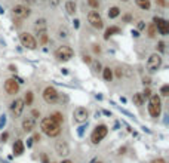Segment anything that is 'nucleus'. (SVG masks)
<instances>
[{
  "label": "nucleus",
  "mask_w": 169,
  "mask_h": 163,
  "mask_svg": "<svg viewBox=\"0 0 169 163\" xmlns=\"http://www.w3.org/2000/svg\"><path fill=\"white\" fill-rule=\"evenodd\" d=\"M40 127H42V131L46 133L48 136H58L61 129H59V125L55 123L50 117H46V119H43L42 120V123H40Z\"/></svg>",
  "instance_id": "obj_1"
},
{
  "label": "nucleus",
  "mask_w": 169,
  "mask_h": 163,
  "mask_svg": "<svg viewBox=\"0 0 169 163\" xmlns=\"http://www.w3.org/2000/svg\"><path fill=\"white\" fill-rule=\"evenodd\" d=\"M160 111H162V101H160V97L151 95L150 102H148V113L151 114V117H159Z\"/></svg>",
  "instance_id": "obj_2"
},
{
  "label": "nucleus",
  "mask_w": 169,
  "mask_h": 163,
  "mask_svg": "<svg viewBox=\"0 0 169 163\" xmlns=\"http://www.w3.org/2000/svg\"><path fill=\"white\" fill-rule=\"evenodd\" d=\"M107 133H108V127H107L105 125L96 126L95 129H94V132H92V135H91L92 144H100V142L105 138V136H107Z\"/></svg>",
  "instance_id": "obj_3"
},
{
  "label": "nucleus",
  "mask_w": 169,
  "mask_h": 163,
  "mask_svg": "<svg viewBox=\"0 0 169 163\" xmlns=\"http://www.w3.org/2000/svg\"><path fill=\"white\" fill-rule=\"evenodd\" d=\"M73 55H74V50L70 46H59L55 50V58L58 61H68V59L73 58Z\"/></svg>",
  "instance_id": "obj_4"
},
{
  "label": "nucleus",
  "mask_w": 169,
  "mask_h": 163,
  "mask_svg": "<svg viewBox=\"0 0 169 163\" xmlns=\"http://www.w3.org/2000/svg\"><path fill=\"white\" fill-rule=\"evenodd\" d=\"M20 40L22 46H25L27 49H36L37 48V40L34 39L33 34H28V33H22L20 36Z\"/></svg>",
  "instance_id": "obj_5"
},
{
  "label": "nucleus",
  "mask_w": 169,
  "mask_h": 163,
  "mask_svg": "<svg viewBox=\"0 0 169 163\" xmlns=\"http://www.w3.org/2000/svg\"><path fill=\"white\" fill-rule=\"evenodd\" d=\"M153 21H154V25H156L157 31L162 34V36H168L169 34V24H168V21L163 19V18H160V16H154Z\"/></svg>",
  "instance_id": "obj_6"
},
{
  "label": "nucleus",
  "mask_w": 169,
  "mask_h": 163,
  "mask_svg": "<svg viewBox=\"0 0 169 163\" xmlns=\"http://www.w3.org/2000/svg\"><path fill=\"white\" fill-rule=\"evenodd\" d=\"M160 65H162V56H160L159 54L150 55V58L147 59V70H150V71H156Z\"/></svg>",
  "instance_id": "obj_7"
},
{
  "label": "nucleus",
  "mask_w": 169,
  "mask_h": 163,
  "mask_svg": "<svg viewBox=\"0 0 169 163\" xmlns=\"http://www.w3.org/2000/svg\"><path fill=\"white\" fill-rule=\"evenodd\" d=\"M43 99L48 102V104H53V102L58 101V92L55 88L48 86L46 89L43 91Z\"/></svg>",
  "instance_id": "obj_8"
},
{
  "label": "nucleus",
  "mask_w": 169,
  "mask_h": 163,
  "mask_svg": "<svg viewBox=\"0 0 169 163\" xmlns=\"http://www.w3.org/2000/svg\"><path fill=\"white\" fill-rule=\"evenodd\" d=\"M88 21L91 22V25H92V27H95V28H98V30L104 27V22H102L101 15L98 13L96 11L89 12V15H88Z\"/></svg>",
  "instance_id": "obj_9"
},
{
  "label": "nucleus",
  "mask_w": 169,
  "mask_h": 163,
  "mask_svg": "<svg viewBox=\"0 0 169 163\" xmlns=\"http://www.w3.org/2000/svg\"><path fill=\"white\" fill-rule=\"evenodd\" d=\"M88 110L86 108H83V107H77L76 110H74V113H73V117H74V120L77 123H85L86 120H88Z\"/></svg>",
  "instance_id": "obj_10"
},
{
  "label": "nucleus",
  "mask_w": 169,
  "mask_h": 163,
  "mask_svg": "<svg viewBox=\"0 0 169 163\" xmlns=\"http://www.w3.org/2000/svg\"><path fill=\"white\" fill-rule=\"evenodd\" d=\"M24 107H25V104H24L22 99H15L12 104H11L12 114H13L15 117H20V116L22 114V111H24Z\"/></svg>",
  "instance_id": "obj_11"
},
{
  "label": "nucleus",
  "mask_w": 169,
  "mask_h": 163,
  "mask_svg": "<svg viewBox=\"0 0 169 163\" xmlns=\"http://www.w3.org/2000/svg\"><path fill=\"white\" fill-rule=\"evenodd\" d=\"M20 89V83H18L15 79H7L5 82V91L9 93V95H15Z\"/></svg>",
  "instance_id": "obj_12"
},
{
  "label": "nucleus",
  "mask_w": 169,
  "mask_h": 163,
  "mask_svg": "<svg viewBox=\"0 0 169 163\" xmlns=\"http://www.w3.org/2000/svg\"><path fill=\"white\" fill-rule=\"evenodd\" d=\"M13 15L15 16H20V18H25V16H28L30 15V9L27 6H24V5H16V6H13Z\"/></svg>",
  "instance_id": "obj_13"
},
{
  "label": "nucleus",
  "mask_w": 169,
  "mask_h": 163,
  "mask_svg": "<svg viewBox=\"0 0 169 163\" xmlns=\"http://www.w3.org/2000/svg\"><path fill=\"white\" fill-rule=\"evenodd\" d=\"M55 150H57V153L59 154V156H67V154L70 153L68 145H67L64 141H58L57 145H55Z\"/></svg>",
  "instance_id": "obj_14"
},
{
  "label": "nucleus",
  "mask_w": 169,
  "mask_h": 163,
  "mask_svg": "<svg viewBox=\"0 0 169 163\" xmlns=\"http://www.w3.org/2000/svg\"><path fill=\"white\" fill-rule=\"evenodd\" d=\"M34 125H36V120H34L33 117H25V119L22 120V129H24L25 132L33 131V129H34Z\"/></svg>",
  "instance_id": "obj_15"
},
{
  "label": "nucleus",
  "mask_w": 169,
  "mask_h": 163,
  "mask_svg": "<svg viewBox=\"0 0 169 163\" xmlns=\"http://www.w3.org/2000/svg\"><path fill=\"white\" fill-rule=\"evenodd\" d=\"M24 153V144H22V141H15V144H13V154L15 156H21V154Z\"/></svg>",
  "instance_id": "obj_16"
},
{
  "label": "nucleus",
  "mask_w": 169,
  "mask_h": 163,
  "mask_svg": "<svg viewBox=\"0 0 169 163\" xmlns=\"http://www.w3.org/2000/svg\"><path fill=\"white\" fill-rule=\"evenodd\" d=\"M65 11L70 15H74V12H76V3L73 2V0H67V2H65Z\"/></svg>",
  "instance_id": "obj_17"
},
{
  "label": "nucleus",
  "mask_w": 169,
  "mask_h": 163,
  "mask_svg": "<svg viewBox=\"0 0 169 163\" xmlns=\"http://www.w3.org/2000/svg\"><path fill=\"white\" fill-rule=\"evenodd\" d=\"M102 76H104V80H107V82H111V79H113V70L110 67H105V68H102Z\"/></svg>",
  "instance_id": "obj_18"
},
{
  "label": "nucleus",
  "mask_w": 169,
  "mask_h": 163,
  "mask_svg": "<svg viewBox=\"0 0 169 163\" xmlns=\"http://www.w3.org/2000/svg\"><path fill=\"white\" fill-rule=\"evenodd\" d=\"M114 33H120V28L119 27H108L105 30V34H104V39H110V36H113Z\"/></svg>",
  "instance_id": "obj_19"
},
{
  "label": "nucleus",
  "mask_w": 169,
  "mask_h": 163,
  "mask_svg": "<svg viewBox=\"0 0 169 163\" xmlns=\"http://www.w3.org/2000/svg\"><path fill=\"white\" fill-rule=\"evenodd\" d=\"M50 119H52L55 123H58V125H61L62 122H64V117H62V114H61V113H58V111H55V113H52V114H50Z\"/></svg>",
  "instance_id": "obj_20"
},
{
  "label": "nucleus",
  "mask_w": 169,
  "mask_h": 163,
  "mask_svg": "<svg viewBox=\"0 0 169 163\" xmlns=\"http://www.w3.org/2000/svg\"><path fill=\"white\" fill-rule=\"evenodd\" d=\"M120 15V9L117 6H113V7H110V11H108V16L113 19V18H117V16Z\"/></svg>",
  "instance_id": "obj_21"
},
{
  "label": "nucleus",
  "mask_w": 169,
  "mask_h": 163,
  "mask_svg": "<svg viewBox=\"0 0 169 163\" xmlns=\"http://www.w3.org/2000/svg\"><path fill=\"white\" fill-rule=\"evenodd\" d=\"M142 102H144V98H142V93H133V104L141 107Z\"/></svg>",
  "instance_id": "obj_22"
},
{
  "label": "nucleus",
  "mask_w": 169,
  "mask_h": 163,
  "mask_svg": "<svg viewBox=\"0 0 169 163\" xmlns=\"http://www.w3.org/2000/svg\"><path fill=\"white\" fill-rule=\"evenodd\" d=\"M135 3L141 7V9H145V11L150 9V0H135Z\"/></svg>",
  "instance_id": "obj_23"
},
{
  "label": "nucleus",
  "mask_w": 169,
  "mask_h": 163,
  "mask_svg": "<svg viewBox=\"0 0 169 163\" xmlns=\"http://www.w3.org/2000/svg\"><path fill=\"white\" fill-rule=\"evenodd\" d=\"M39 42H40L42 45H46V43H48V34H46V30L39 31Z\"/></svg>",
  "instance_id": "obj_24"
},
{
  "label": "nucleus",
  "mask_w": 169,
  "mask_h": 163,
  "mask_svg": "<svg viewBox=\"0 0 169 163\" xmlns=\"http://www.w3.org/2000/svg\"><path fill=\"white\" fill-rule=\"evenodd\" d=\"M147 31H148V37H154L156 34H157V28H156V25H154V24H150V25H148V28H147Z\"/></svg>",
  "instance_id": "obj_25"
},
{
  "label": "nucleus",
  "mask_w": 169,
  "mask_h": 163,
  "mask_svg": "<svg viewBox=\"0 0 169 163\" xmlns=\"http://www.w3.org/2000/svg\"><path fill=\"white\" fill-rule=\"evenodd\" d=\"M36 28H37L39 31L44 30V28H46V21H44V19H37V21H36Z\"/></svg>",
  "instance_id": "obj_26"
},
{
  "label": "nucleus",
  "mask_w": 169,
  "mask_h": 163,
  "mask_svg": "<svg viewBox=\"0 0 169 163\" xmlns=\"http://www.w3.org/2000/svg\"><path fill=\"white\" fill-rule=\"evenodd\" d=\"M22 101H24V104L31 105V102H33V92H27V93H25V98H24Z\"/></svg>",
  "instance_id": "obj_27"
},
{
  "label": "nucleus",
  "mask_w": 169,
  "mask_h": 163,
  "mask_svg": "<svg viewBox=\"0 0 169 163\" xmlns=\"http://www.w3.org/2000/svg\"><path fill=\"white\" fill-rule=\"evenodd\" d=\"M91 65H92V70H94L95 73L102 71V67H101V64L98 62V61H91Z\"/></svg>",
  "instance_id": "obj_28"
},
{
  "label": "nucleus",
  "mask_w": 169,
  "mask_h": 163,
  "mask_svg": "<svg viewBox=\"0 0 169 163\" xmlns=\"http://www.w3.org/2000/svg\"><path fill=\"white\" fill-rule=\"evenodd\" d=\"M160 93H162L163 97H168V95H169V85H165V86H162V89H160Z\"/></svg>",
  "instance_id": "obj_29"
},
{
  "label": "nucleus",
  "mask_w": 169,
  "mask_h": 163,
  "mask_svg": "<svg viewBox=\"0 0 169 163\" xmlns=\"http://www.w3.org/2000/svg\"><path fill=\"white\" fill-rule=\"evenodd\" d=\"M68 36V30L65 27H61L59 28V37H67Z\"/></svg>",
  "instance_id": "obj_30"
},
{
  "label": "nucleus",
  "mask_w": 169,
  "mask_h": 163,
  "mask_svg": "<svg viewBox=\"0 0 169 163\" xmlns=\"http://www.w3.org/2000/svg\"><path fill=\"white\" fill-rule=\"evenodd\" d=\"M88 3L91 7H98L100 6V0H88Z\"/></svg>",
  "instance_id": "obj_31"
},
{
  "label": "nucleus",
  "mask_w": 169,
  "mask_h": 163,
  "mask_svg": "<svg viewBox=\"0 0 169 163\" xmlns=\"http://www.w3.org/2000/svg\"><path fill=\"white\" fill-rule=\"evenodd\" d=\"M151 97V92H150V89L147 88L144 92H142V98H150Z\"/></svg>",
  "instance_id": "obj_32"
},
{
  "label": "nucleus",
  "mask_w": 169,
  "mask_h": 163,
  "mask_svg": "<svg viewBox=\"0 0 169 163\" xmlns=\"http://www.w3.org/2000/svg\"><path fill=\"white\" fill-rule=\"evenodd\" d=\"M31 117H33V119H36V117H40L39 110H33V111H31Z\"/></svg>",
  "instance_id": "obj_33"
},
{
  "label": "nucleus",
  "mask_w": 169,
  "mask_h": 163,
  "mask_svg": "<svg viewBox=\"0 0 169 163\" xmlns=\"http://www.w3.org/2000/svg\"><path fill=\"white\" fill-rule=\"evenodd\" d=\"M159 50H160V52H165V43H163V42H159Z\"/></svg>",
  "instance_id": "obj_34"
},
{
  "label": "nucleus",
  "mask_w": 169,
  "mask_h": 163,
  "mask_svg": "<svg viewBox=\"0 0 169 163\" xmlns=\"http://www.w3.org/2000/svg\"><path fill=\"white\" fill-rule=\"evenodd\" d=\"M144 28H145V24L142 22V21H139L138 22V30H144Z\"/></svg>",
  "instance_id": "obj_35"
},
{
  "label": "nucleus",
  "mask_w": 169,
  "mask_h": 163,
  "mask_svg": "<svg viewBox=\"0 0 169 163\" xmlns=\"http://www.w3.org/2000/svg\"><path fill=\"white\" fill-rule=\"evenodd\" d=\"M83 61H85L86 64H91L92 59H91V56H86V55H85V56H83Z\"/></svg>",
  "instance_id": "obj_36"
},
{
  "label": "nucleus",
  "mask_w": 169,
  "mask_h": 163,
  "mask_svg": "<svg viewBox=\"0 0 169 163\" xmlns=\"http://www.w3.org/2000/svg\"><path fill=\"white\" fill-rule=\"evenodd\" d=\"M156 3H157L159 6H166V2H165V0H156Z\"/></svg>",
  "instance_id": "obj_37"
},
{
  "label": "nucleus",
  "mask_w": 169,
  "mask_h": 163,
  "mask_svg": "<svg viewBox=\"0 0 169 163\" xmlns=\"http://www.w3.org/2000/svg\"><path fill=\"white\" fill-rule=\"evenodd\" d=\"M58 3H59V0H50V6H58Z\"/></svg>",
  "instance_id": "obj_38"
},
{
  "label": "nucleus",
  "mask_w": 169,
  "mask_h": 163,
  "mask_svg": "<svg viewBox=\"0 0 169 163\" xmlns=\"http://www.w3.org/2000/svg\"><path fill=\"white\" fill-rule=\"evenodd\" d=\"M31 140H33V141H40V135H39V133H36Z\"/></svg>",
  "instance_id": "obj_39"
},
{
  "label": "nucleus",
  "mask_w": 169,
  "mask_h": 163,
  "mask_svg": "<svg viewBox=\"0 0 169 163\" xmlns=\"http://www.w3.org/2000/svg\"><path fill=\"white\" fill-rule=\"evenodd\" d=\"M151 163H166V162H165L163 159H156V160H153Z\"/></svg>",
  "instance_id": "obj_40"
},
{
  "label": "nucleus",
  "mask_w": 169,
  "mask_h": 163,
  "mask_svg": "<svg viewBox=\"0 0 169 163\" xmlns=\"http://www.w3.org/2000/svg\"><path fill=\"white\" fill-rule=\"evenodd\" d=\"M116 76H117V77H122V70H120V68H117V70H116Z\"/></svg>",
  "instance_id": "obj_41"
},
{
  "label": "nucleus",
  "mask_w": 169,
  "mask_h": 163,
  "mask_svg": "<svg viewBox=\"0 0 169 163\" xmlns=\"http://www.w3.org/2000/svg\"><path fill=\"white\" fill-rule=\"evenodd\" d=\"M6 140H7V133H3L2 135V142H5Z\"/></svg>",
  "instance_id": "obj_42"
},
{
  "label": "nucleus",
  "mask_w": 169,
  "mask_h": 163,
  "mask_svg": "<svg viewBox=\"0 0 169 163\" xmlns=\"http://www.w3.org/2000/svg\"><path fill=\"white\" fill-rule=\"evenodd\" d=\"M42 159H43V163H49V162H48V157H46V154H43Z\"/></svg>",
  "instance_id": "obj_43"
},
{
  "label": "nucleus",
  "mask_w": 169,
  "mask_h": 163,
  "mask_svg": "<svg viewBox=\"0 0 169 163\" xmlns=\"http://www.w3.org/2000/svg\"><path fill=\"white\" fill-rule=\"evenodd\" d=\"M94 50H95V52H100L101 49H100V46H95V48H94Z\"/></svg>",
  "instance_id": "obj_44"
},
{
  "label": "nucleus",
  "mask_w": 169,
  "mask_h": 163,
  "mask_svg": "<svg viewBox=\"0 0 169 163\" xmlns=\"http://www.w3.org/2000/svg\"><path fill=\"white\" fill-rule=\"evenodd\" d=\"M150 83V79H144V85H148Z\"/></svg>",
  "instance_id": "obj_45"
},
{
  "label": "nucleus",
  "mask_w": 169,
  "mask_h": 163,
  "mask_svg": "<svg viewBox=\"0 0 169 163\" xmlns=\"http://www.w3.org/2000/svg\"><path fill=\"white\" fill-rule=\"evenodd\" d=\"M61 163H73V162H71V160H62Z\"/></svg>",
  "instance_id": "obj_46"
},
{
  "label": "nucleus",
  "mask_w": 169,
  "mask_h": 163,
  "mask_svg": "<svg viewBox=\"0 0 169 163\" xmlns=\"http://www.w3.org/2000/svg\"><path fill=\"white\" fill-rule=\"evenodd\" d=\"M95 163H101V162H95Z\"/></svg>",
  "instance_id": "obj_47"
},
{
  "label": "nucleus",
  "mask_w": 169,
  "mask_h": 163,
  "mask_svg": "<svg viewBox=\"0 0 169 163\" xmlns=\"http://www.w3.org/2000/svg\"><path fill=\"white\" fill-rule=\"evenodd\" d=\"M123 2H128V0H123Z\"/></svg>",
  "instance_id": "obj_48"
}]
</instances>
